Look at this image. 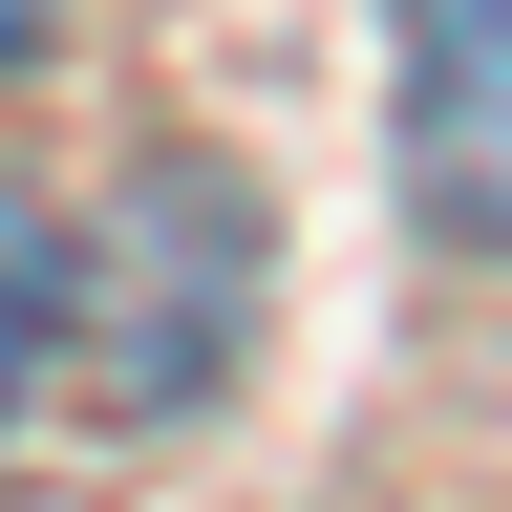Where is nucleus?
<instances>
[{
    "instance_id": "obj_3",
    "label": "nucleus",
    "mask_w": 512,
    "mask_h": 512,
    "mask_svg": "<svg viewBox=\"0 0 512 512\" xmlns=\"http://www.w3.org/2000/svg\"><path fill=\"white\" fill-rule=\"evenodd\" d=\"M43 43H64V0H0V64H43Z\"/></svg>"
},
{
    "instance_id": "obj_2",
    "label": "nucleus",
    "mask_w": 512,
    "mask_h": 512,
    "mask_svg": "<svg viewBox=\"0 0 512 512\" xmlns=\"http://www.w3.org/2000/svg\"><path fill=\"white\" fill-rule=\"evenodd\" d=\"M64 299H86V278H64V214L0 192V427H22V384L64 363Z\"/></svg>"
},
{
    "instance_id": "obj_1",
    "label": "nucleus",
    "mask_w": 512,
    "mask_h": 512,
    "mask_svg": "<svg viewBox=\"0 0 512 512\" xmlns=\"http://www.w3.org/2000/svg\"><path fill=\"white\" fill-rule=\"evenodd\" d=\"M384 86H406V192L470 256H512V0H406Z\"/></svg>"
}]
</instances>
